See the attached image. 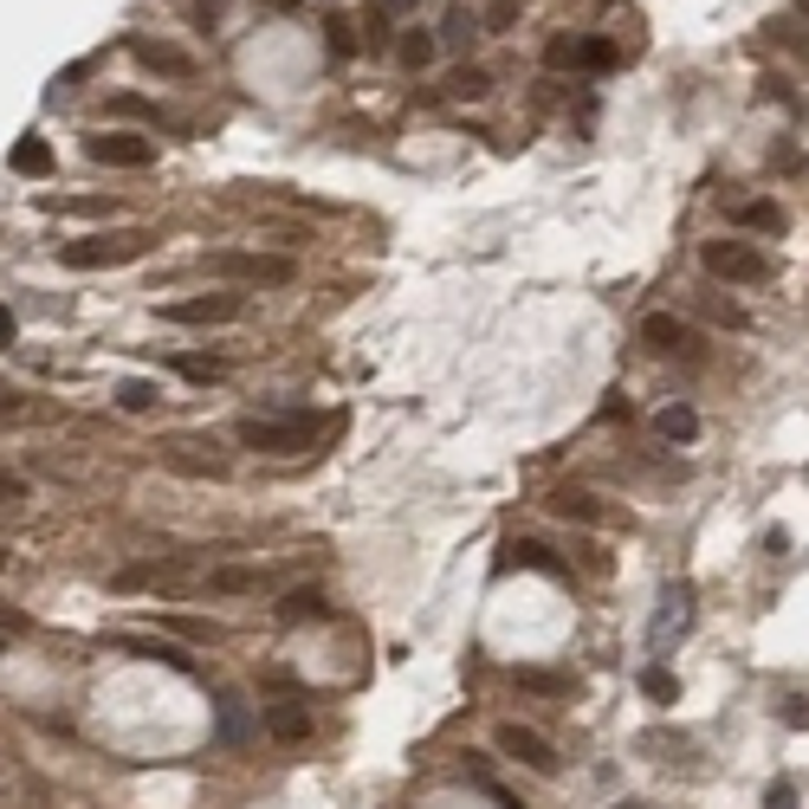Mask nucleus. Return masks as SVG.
Instances as JSON below:
<instances>
[{"mask_svg": "<svg viewBox=\"0 0 809 809\" xmlns=\"http://www.w3.org/2000/svg\"><path fill=\"white\" fill-rule=\"evenodd\" d=\"M149 246H155V233H149V227H117V233L66 240V246H59V259H66L72 273H104V266H130V259H143Z\"/></svg>", "mask_w": 809, "mask_h": 809, "instance_id": "nucleus-1", "label": "nucleus"}, {"mask_svg": "<svg viewBox=\"0 0 809 809\" xmlns=\"http://www.w3.org/2000/svg\"><path fill=\"white\" fill-rule=\"evenodd\" d=\"M233 435L253 447V453H304V447L317 441V421L304 408H292V415H246Z\"/></svg>", "mask_w": 809, "mask_h": 809, "instance_id": "nucleus-2", "label": "nucleus"}, {"mask_svg": "<svg viewBox=\"0 0 809 809\" xmlns=\"http://www.w3.org/2000/svg\"><path fill=\"white\" fill-rule=\"evenodd\" d=\"M215 279H233V286H292L298 266L286 253H208L201 259Z\"/></svg>", "mask_w": 809, "mask_h": 809, "instance_id": "nucleus-3", "label": "nucleus"}, {"mask_svg": "<svg viewBox=\"0 0 809 809\" xmlns=\"http://www.w3.org/2000/svg\"><path fill=\"white\" fill-rule=\"evenodd\" d=\"M700 266H706L713 279H726V286H764V279H771V259H764L751 240H706V246H700Z\"/></svg>", "mask_w": 809, "mask_h": 809, "instance_id": "nucleus-4", "label": "nucleus"}, {"mask_svg": "<svg viewBox=\"0 0 809 809\" xmlns=\"http://www.w3.org/2000/svg\"><path fill=\"white\" fill-rule=\"evenodd\" d=\"M84 155L104 162V169H149L155 137H143V130H97V137H84Z\"/></svg>", "mask_w": 809, "mask_h": 809, "instance_id": "nucleus-5", "label": "nucleus"}, {"mask_svg": "<svg viewBox=\"0 0 809 809\" xmlns=\"http://www.w3.org/2000/svg\"><path fill=\"white\" fill-rule=\"evenodd\" d=\"M686 628H693V583H667L661 589V609H655V622H648V648L667 655Z\"/></svg>", "mask_w": 809, "mask_h": 809, "instance_id": "nucleus-6", "label": "nucleus"}, {"mask_svg": "<svg viewBox=\"0 0 809 809\" xmlns=\"http://www.w3.org/2000/svg\"><path fill=\"white\" fill-rule=\"evenodd\" d=\"M246 311V298L240 292H201V298H175V304H162V317L169 324H233Z\"/></svg>", "mask_w": 809, "mask_h": 809, "instance_id": "nucleus-7", "label": "nucleus"}, {"mask_svg": "<svg viewBox=\"0 0 809 809\" xmlns=\"http://www.w3.org/2000/svg\"><path fill=\"white\" fill-rule=\"evenodd\" d=\"M499 751L518 758L524 771H538V777H557V744L544 732H531V726H499Z\"/></svg>", "mask_w": 809, "mask_h": 809, "instance_id": "nucleus-8", "label": "nucleus"}, {"mask_svg": "<svg viewBox=\"0 0 809 809\" xmlns=\"http://www.w3.org/2000/svg\"><path fill=\"white\" fill-rule=\"evenodd\" d=\"M155 453H162V466H169V473H188V479H221V473H227V460H221V453H208L201 441H162Z\"/></svg>", "mask_w": 809, "mask_h": 809, "instance_id": "nucleus-9", "label": "nucleus"}, {"mask_svg": "<svg viewBox=\"0 0 809 809\" xmlns=\"http://www.w3.org/2000/svg\"><path fill=\"white\" fill-rule=\"evenodd\" d=\"M642 344H648L655 357H693V331H686L673 311H648V317H642Z\"/></svg>", "mask_w": 809, "mask_h": 809, "instance_id": "nucleus-10", "label": "nucleus"}, {"mask_svg": "<svg viewBox=\"0 0 809 809\" xmlns=\"http://www.w3.org/2000/svg\"><path fill=\"white\" fill-rule=\"evenodd\" d=\"M188 577V557H149V564H124L111 583L117 589H169Z\"/></svg>", "mask_w": 809, "mask_h": 809, "instance_id": "nucleus-11", "label": "nucleus"}, {"mask_svg": "<svg viewBox=\"0 0 809 809\" xmlns=\"http://www.w3.org/2000/svg\"><path fill=\"white\" fill-rule=\"evenodd\" d=\"M130 53H137V66L143 72H162V78H195V59L182 53V46H169V39H130Z\"/></svg>", "mask_w": 809, "mask_h": 809, "instance_id": "nucleus-12", "label": "nucleus"}, {"mask_svg": "<svg viewBox=\"0 0 809 809\" xmlns=\"http://www.w3.org/2000/svg\"><path fill=\"white\" fill-rule=\"evenodd\" d=\"M266 732L279 738V744H304V738H311V706H304V700L266 706Z\"/></svg>", "mask_w": 809, "mask_h": 809, "instance_id": "nucleus-13", "label": "nucleus"}, {"mask_svg": "<svg viewBox=\"0 0 809 809\" xmlns=\"http://www.w3.org/2000/svg\"><path fill=\"white\" fill-rule=\"evenodd\" d=\"M551 512H557V518H577V524H602V518H609V506H602L596 493H583V486H557V493H551Z\"/></svg>", "mask_w": 809, "mask_h": 809, "instance_id": "nucleus-14", "label": "nucleus"}, {"mask_svg": "<svg viewBox=\"0 0 809 809\" xmlns=\"http://www.w3.org/2000/svg\"><path fill=\"white\" fill-rule=\"evenodd\" d=\"M655 435L673 447H686V441H700V408H686V402H667L661 415H655Z\"/></svg>", "mask_w": 809, "mask_h": 809, "instance_id": "nucleus-15", "label": "nucleus"}, {"mask_svg": "<svg viewBox=\"0 0 809 809\" xmlns=\"http://www.w3.org/2000/svg\"><path fill=\"white\" fill-rule=\"evenodd\" d=\"M518 564H524V570H564L544 544H531V538H506V544H499V570H518Z\"/></svg>", "mask_w": 809, "mask_h": 809, "instance_id": "nucleus-16", "label": "nucleus"}, {"mask_svg": "<svg viewBox=\"0 0 809 809\" xmlns=\"http://www.w3.org/2000/svg\"><path fill=\"white\" fill-rule=\"evenodd\" d=\"M117 648H130V655H137V661H162V667H182V673H188V655H182V648H169V642H155V635H117Z\"/></svg>", "mask_w": 809, "mask_h": 809, "instance_id": "nucleus-17", "label": "nucleus"}, {"mask_svg": "<svg viewBox=\"0 0 809 809\" xmlns=\"http://www.w3.org/2000/svg\"><path fill=\"white\" fill-rule=\"evenodd\" d=\"M7 162H13V175H33V182H39V175H53V149L39 143V137H20Z\"/></svg>", "mask_w": 809, "mask_h": 809, "instance_id": "nucleus-18", "label": "nucleus"}, {"mask_svg": "<svg viewBox=\"0 0 809 809\" xmlns=\"http://www.w3.org/2000/svg\"><path fill=\"white\" fill-rule=\"evenodd\" d=\"M324 615H331L324 589H292V596L279 602V622H324Z\"/></svg>", "mask_w": 809, "mask_h": 809, "instance_id": "nucleus-19", "label": "nucleus"}, {"mask_svg": "<svg viewBox=\"0 0 809 809\" xmlns=\"http://www.w3.org/2000/svg\"><path fill=\"white\" fill-rule=\"evenodd\" d=\"M732 221L751 227V233H784V208H777V201H738Z\"/></svg>", "mask_w": 809, "mask_h": 809, "instance_id": "nucleus-20", "label": "nucleus"}, {"mask_svg": "<svg viewBox=\"0 0 809 809\" xmlns=\"http://www.w3.org/2000/svg\"><path fill=\"white\" fill-rule=\"evenodd\" d=\"M435 46H441V39H435L428 26H408L395 53H402V66H408V72H421V66H435Z\"/></svg>", "mask_w": 809, "mask_h": 809, "instance_id": "nucleus-21", "label": "nucleus"}, {"mask_svg": "<svg viewBox=\"0 0 809 809\" xmlns=\"http://www.w3.org/2000/svg\"><path fill=\"white\" fill-rule=\"evenodd\" d=\"M155 395H162L155 382H143V375H130V382L117 389V408H124V415H143V408H155Z\"/></svg>", "mask_w": 809, "mask_h": 809, "instance_id": "nucleus-22", "label": "nucleus"}, {"mask_svg": "<svg viewBox=\"0 0 809 809\" xmlns=\"http://www.w3.org/2000/svg\"><path fill=\"white\" fill-rule=\"evenodd\" d=\"M259 583H266V570H208V589H233V596H246Z\"/></svg>", "mask_w": 809, "mask_h": 809, "instance_id": "nucleus-23", "label": "nucleus"}, {"mask_svg": "<svg viewBox=\"0 0 809 809\" xmlns=\"http://www.w3.org/2000/svg\"><path fill=\"white\" fill-rule=\"evenodd\" d=\"M447 91H453V97H486V91H493V78L479 72V66H460V72L447 78Z\"/></svg>", "mask_w": 809, "mask_h": 809, "instance_id": "nucleus-24", "label": "nucleus"}, {"mask_svg": "<svg viewBox=\"0 0 809 809\" xmlns=\"http://www.w3.org/2000/svg\"><path fill=\"white\" fill-rule=\"evenodd\" d=\"M175 369L188 382H227V363H215V357H175Z\"/></svg>", "mask_w": 809, "mask_h": 809, "instance_id": "nucleus-25", "label": "nucleus"}, {"mask_svg": "<svg viewBox=\"0 0 809 809\" xmlns=\"http://www.w3.org/2000/svg\"><path fill=\"white\" fill-rule=\"evenodd\" d=\"M642 693H648V700H661V706H667V700H673L680 686H673V673H667V667L655 661V667H642Z\"/></svg>", "mask_w": 809, "mask_h": 809, "instance_id": "nucleus-26", "label": "nucleus"}, {"mask_svg": "<svg viewBox=\"0 0 809 809\" xmlns=\"http://www.w3.org/2000/svg\"><path fill=\"white\" fill-rule=\"evenodd\" d=\"M473 33H479V20H473L466 7H453V13H447V26H441V39H447V46H466Z\"/></svg>", "mask_w": 809, "mask_h": 809, "instance_id": "nucleus-27", "label": "nucleus"}, {"mask_svg": "<svg viewBox=\"0 0 809 809\" xmlns=\"http://www.w3.org/2000/svg\"><path fill=\"white\" fill-rule=\"evenodd\" d=\"M700 311H706L713 324H726V331H744V311H738L732 298H700Z\"/></svg>", "mask_w": 809, "mask_h": 809, "instance_id": "nucleus-28", "label": "nucleus"}, {"mask_svg": "<svg viewBox=\"0 0 809 809\" xmlns=\"http://www.w3.org/2000/svg\"><path fill=\"white\" fill-rule=\"evenodd\" d=\"M221 738L227 744H246V713H240V700H221Z\"/></svg>", "mask_w": 809, "mask_h": 809, "instance_id": "nucleus-29", "label": "nucleus"}, {"mask_svg": "<svg viewBox=\"0 0 809 809\" xmlns=\"http://www.w3.org/2000/svg\"><path fill=\"white\" fill-rule=\"evenodd\" d=\"M111 111H117V117H149V124H155V104L137 97V91H117V97H111Z\"/></svg>", "mask_w": 809, "mask_h": 809, "instance_id": "nucleus-30", "label": "nucleus"}, {"mask_svg": "<svg viewBox=\"0 0 809 809\" xmlns=\"http://www.w3.org/2000/svg\"><path fill=\"white\" fill-rule=\"evenodd\" d=\"M784 726L809 732V700H804V693H790V700H784Z\"/></svg>", "mask_w": 809, "mask_h": 809, "instance_id": "nucleus-31", "label": "nucleus"}, {"mask_svg": "<svg viewBox=\"0 0 809 809\" xmlns=\"http://www.w3.org/2000/svg\"><path fill=\"white\" fill-rule=\"evenodd\" d=\"M518 686H531V693H564V680H557V673H531V667L518 673Z\"/></svg>", "mask_w": 809, "mask_h": 809, "instance_id": "nucleus-32", "label": "nucleus"}, {"mask_svg": "<svg viewBox=\"0 0 809 809\" xmlns=\"http://www.w3.org/2000/svg\"><path fill=\"white\" fill-rule=\"evenodd\" d=\"M764 809H804L797 804V784H771V790H764Z\"/></svg>", "mask_w": 809, "mask_h": 809, "instance_id": "nucleus-33", "label": "nucleus"}, {"mask_svg": "<svg viewBox=\"0 0 809 809\" xmlns=\"http://www.w3.org/2000/svg\"><path fill=\"white\" fill-rule=\"evenodd\" d=\"M20 499H26V479H20V473H7V466H0V506H20Z\"/></svg>", "mask_w": 809, "mask_h": 809, "instance_id": "nucleus-34", "label": "nucleus"}, {"mask_svg": "<svg viewBox=\"0 0 809 809\" xmlns=\"http://www.w3.org/2000/svg\"><path fill=\"white\" fill-rule=\"evenodd\" d=\"M324 33H331V53H344V59H350V53H357V39H350V26H344V20H331V26H324Z\"/></svg>", "mask_w": 809, "mask_h": 809, "instance_id": "nucleus-35", "label": "nucleus"}, {"mask_svg": "<svg viewBox=\"0 0 809 809\" xmlns=\"http://www.w3.org/2000/svg\"><path fill=\"white\" fill-rule=\"evenodd\" d=\"M188 642H221V622H175Z\"/></svg>", "mask_w": 809, "mask_h": 809, "instance_id": "nucleus-36", "label": "nucleus"}, {"mask_svg": "<svg viewBox=\"0 0 809 809\" xmlns=\"http://www.w3.org/2000/svg\"><path fill=\"white\" fill-rule=\"evenodd\" d=\"M0 628H7V635H20V628H26V609H13V602H0Z\"/></svg>", "mask_w": 809, "mask_h": 809, "instance_id": "nucleus-37", "label": "nucleus"}, {"mask_svg": "<svg viewBox=\"0 0 809 809\" xmlns=\"http://www.w3.org/2000/svg\"><path fill=\"white\" fill-rule=\"evenodd\" d=\"M59 208H72V215H117V201H59Z\"/></svg>", "mask_w": 809, "mask_h": 809, "instance_id": "nucleus-38", "label": "nucleus"}, {"mask_svg": "<svg viewBox=\"0 0 809 809\" xmlns=\"http://www.w3.org/2000/svg\"><path fill=\"white\" fill-rule=\"evenodd\" d=\"M13 337H20V317H13V311H7V304H0V350H7V344H13Z\"/></svg>", "mask_w": 809, "mask_h": 809, "instance_id": "nucleus-39", "label": "nucleus"}, {"mask_svg": "<svg viewBox=\"0 0 809 809\" xmlns=\"http://www.w3.org/2000/svg\"><path fill=\"white\" fill-rule=\"evenodd\" d=\"M20 408V395H13V382H0V415H13Z\"/></svg>", "mask_w": 809, "mask_h": 809, "instance_id": "nucleus-40", "label": "nucleus"}, {"mask_svg": "<svg viewBox=\"0 0 809 809\" xmlns=\"http://www.w3.org/2000/svg\"><path fill=\"white\" fill-rule=\"evenodd\" d=\"M382 7H389V13H408V7H415V0H382Z\"/></svg>", "mask_w": 809, "mask_h": 809, "instance_id": "nucleus-41", "label": "nucleus"}, {"mask_svg": "<svg viewBox=\"0 0 809 809\" xmlns=\"http://www.w3.org/2000/svg\"><path fill=\"white\" fill-rule=\"evenodd\" d=\"M273 7H298V0H273Z\"/></svg>", "mask_w": 809, "mask_h": 809, "instance_id": "nucleus-42", "label": "nucleus"}, {"mask_svg": "<svg viewBox=\"0 0 809 809\" xmlns=\"http://www.w3.org/2000/svg\"><path fill=\"white\" fill-rule=\"evenodd\" d=\"M0 570H7V551H0Z\"/></svg>", "mask_w": 809, "mask_h": 809, "instance_id": "nucleus-43", "label": "nucleus"}]
</instances>
